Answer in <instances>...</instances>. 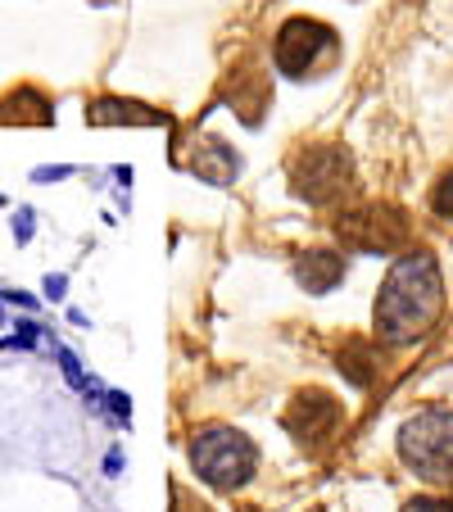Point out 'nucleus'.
Returning <instances> with one entry per match:
<instances>
[{
  "label": "nucleus",
  "instance_id": "obj_1",
  "mask_svg": "<svg viewBox=\"0 0 453 512\" xmlns=\"http://www.w3.org/2000/svg\"><path fill=\"white\" fill-rule=\"evenodd\" d=\"M444 313V277L431 250H404L376 290L372 327L386 345H417Z\"/></svg>",
  "mask_w": 453,
  "mask_h": 512
},
{
  "label": "nucleus",
  "instance_id": "obj_2",
  "mask_svg": "<svg viewBox=\"0 0 453 512\" xmlns=\"http://www.w3.org/2000/svg\"><path fill=\"white\" fill-rule=\"evenodd\" d=\"M186 454H191L195 476L204 485H213V490H241V485H250L254 467H259L254 440L245 431H236V426H204V431H195Z\"/></svg>",
  "mask_w": 453,
  "mask_h": 512
},
{
  "label": "nucleus",
  "instance_id": "obj_3",
  "mask_svg": "<svg viewBox=\"0 0 453 512\" xmlns=\"http://www.w3.org/2000/svg\"><path fill=\"white\" fill-rule=\"evenodd\" d=\"M399 458L413 467L422 481L453 485V413L449 408H426L399 426Z\"/></svg>",
  "mask_w": 453,
  "mask_h": 512
},
{
  "label": "nucleus",
  "instance_id": "obj_4",
  "mask_svg": "<svg viewBox=\"0 0 453 512\" xmlns=\"http://www.w3.org/2000/svg\"><path fill=\"white\" fill-rule=\"evenodd\" d=\"M354 182V159L345 145H309L290 159V191L309 204H336Z\"/></svg>",
  "mask_w": 453,
  "mask_h": 512
},
{
  "label": "nucleus",
  "instance_id": "obj_5",
  "mask_svg": "<svg viewBox=\"0 0 453 512\" xmlns=\"http://www.w3.org/2000/svg\"><path fill=\"white\" fill-rule=\"evenodd\" d=\"M336 236L349 245V250H363V254H399L408 250V213L395 209V204H363V209H349L340 213Z\"/></svg>",
  "mask_w": 453,
  "mask_h": 512
},
{
  "label": "nucleus",
  "instance_id": "obj_6",
  "mask_svg": "<svg viewBox=\"0 0 453 512\" xmlns=\"http://www.w3.org/2000/svg\"><path fill=\"white\" fill-rule=\"evenodd\" d=\"M281 426L295 435L299 449H322V445H331L336 431L345 426V408H340V399H331L327 390H299V395L290 399Z\"/></svg>",
  "mask_w": 453,
  "mask_h": 512
},
{
  "label": "nucleus",
  "instance_id": "obj_7",
  "mask_svg": "<svg viewBox=\"0 0 453 512\" xmlns=\"http://www.w3.org/2000/svg\"><path fill=\"white\" fill-rule=\"evenodd\" d=\"M336 50V32L327 28V23L318 19H290L281 23L277 32V68L286 73V78H309L313 68L322 64V59Z\"/></svg>",
  "mask_w": 453,
  "mask_h": 512
},
{
  "label": "nucleus",
  "instance_id": "obj_8",
  "mask_svg": "<svg viewBox=\"0 0 453 512\" xmlns=\"http://www.w3.org/2000/svg\"><path fill=\"white\" fill-rule=\"evenodd\" d=\"M87 123L91 127H159L168 123L164 109H150L141 100H123V96H100L87 105Z\"/></svg>",
  "mask_w": 453,
  "mask_h": 512
},
{
  "label": "nucleus",
  "instance_id": "obj_9",
  "mask_svg": "<svg viewBox=\"0 0 453 512\" xmlns=\"http://www.w3.org/2000/svg\"><path fill=\"white\" fill-rule=\"evenodd\" d=\"M345 277V259H340L336 250H304L295 259V281L309 295H327V290H336V281Z\"/></svg>",
  "mask_w": 453,
  "mask_h": 512
},
{
  "label": "nucleus",
  "instance_id": "obj_10",
  "mask_svg": "<svg viewBox=\"0 0 453 512\" xmlns=\"http://www.w3.org/2000/svg\"><path fill=\"white\" fill-rule=\"evenodd\" d=\"M23 123V127H50L55 123V109L46 105V96H37L32 87H19L0 100V127Z\"/></svg>",
  "mask_w": 453,
  "mask_h": 512
},
{
  "label": "nucleus",
  "instance_id": "obj_11",
  "mask_svg": "<svg viewBox=\"0 0 453 512\" xmlns=\"http://www.w3.org/2000/svg\"><path fill=\"white\" fill-rule=\"evenodd\" d=\"M182 168H191L195 177H204V182H213V186H227L236 177V168H241V159L222 141H200L195 159H182Z\"/></svg>",
  "mask_w": 453,
  "mask_h": 512
},
{
  "label": "nucleus",
  "instance_id": "obj_12",
  "mask_svg": "<svg viewBox=\"0 0 453 512\" xmlns=\"http://www.w3.org/2000/svg\"><path fill=\"white\" fill-rule=\"evenodd\" d=\"M340 372H345L354 386H372L376 377V363H372V349L363 345V340H354L349 349H340Z\"/></svg>",
  "mask_w": 453,
  "mask_h": 512
},
{
  "label": "nucleus",
  "instance_id": "obj_13",
  "mask_svg": "<svg viewBox=\"0 0 453 512\" xmlns=\"http://www.w3.org/2000/svg\"><path fill=\"white\" fill-rule=\"evenodd\" d=\"M55 358H59V372L68 377V386H78V390H91V386H96V381L82 377V363H78V354H73V349L59 345V349H55Z\"/></svg>",
  "mask_w": 453,
  "mask_h": 512
},
{
  "label": "nucleus",
  "instance_id": "obj_14",
  "mask_svg": "<svg viewBox=\"0 0 453 512\" xmlns=\"http://www.w3.org/2000/svg\"><path fill=\"white\" fill-rule=\"evenodd\" d=\"M431 209L440 213V218H453V173H444L440 182H435V191H431Z\"/></svg>",
  "mask_w": 453,
  "mask_h": 512
},
{
  "label": "nucleus",
  "instance_id": "obj_15",
  "mask_svg": "<svg viewBox=\"0 0 453 512\" xmlns=\"http://www.w3.org/2000/svg\"><path fill=\"white\" fill-rule=\"evenodd\" d=\"M41 340V331H37V322H19V331L14 336H5L0 340V349H32Z\"/></svg>",
  "mask_w": 453,
  "mask_h": 512
},
{
  "label": "nucleus",
  "instance_id": "obj_16",
  "mask_svg": "<svg viewBox=\"0 0 453 512\" xmlns=\"http://www.w3.org/2000/svg\"><path fill=\"white\" fill-rule=\"evenodd\" d=\"M399 512H453L449 499H435V494H417V499H408Z\"/></svg>",
  "mask_w": 453,
  "mask_h": 512
},
{
  "label": "nucleus",
  "instance_id": "obj_17",
  "mask_svg": "<svg viewBox=\"0 0 453 512\" xmlns=\"http://www.w3.org/2000/svg\"><path fill=\"white\" fill-rule=\"evenodd\" d=\"M100 404H105L109 413H114V422H127V417H132V404H127V395H123V390H109V395L100 399Z\"/></svg>",
  "mask_w": 453,
  "mask_h": 512
},
{
  "label": "nucleus",
  "instance_id": "obj_18",
  "mask_svg": "<svg viewBox=\"0 0 453 512\" xmlns=\"http://www.w3.org/2000/svg\"><path fill=\"white\" fill-rule=\"evenodd\" d=\"M64 177H73V164H55V168H32V182L50 186V182H64Z\"/></svg>",
  "mask_w": 453,
  "mask_h": 512
},
{
  "label": "nucleus",
  "instance_id": "obj_19",
  "mask_svg": "<svg viewBox=\"0 0 453 512\" xmlns=\"http://www.w3.org/2000/svg\"><path fill=\"white\" fill-rule=\"evenodd\" d=\"M32 218H37L32 209H19V218H14V241H19V245H28L32 232H37V223H32Z\"/></svg>",
  "mask_w": 453,
  "mask_h": 512
},
{
  "label": "nucleus",
  "instance_id": "obj_20",
  "mask_svg": "<svg viewBox=\"0 0 453 512\" xmlns=\"http://www.w3.org/2000/svg\"><path fill=\"white\" fill-rule=\"evenodd\" d=\"M173 512H213V508H209V503H195L182 485H173Z\"/></svg>",
  "mask_w": 453,
  "mask_h": 512
},
{
  "label": "nucleus",
  "instance_id": "obj_21",
  "mask_svg": "<svg viewBox=\"0 0 453 512\" xmlns=\"http://www.w3.org/2000/svg\"><path fill=\"white\" fill-rule=\"evenodd\" d=\"M41 290H46V300H50V304H55V300H64L68 277H64V272H50V277H46V286H41Z\"/></svg>",
  "mask_w": 453,
  "mask_h": 512
},
{
  "label": "nucleus",
  "instance_id": "obj_22",
  "mask_svg": "<svg viewBox=\"0 0 453 512\" xmlns=\"http://www.w3.org/2000/svg\"><path fill=\"white\" fill-rule=\"evenodd\" d=\"M0 300H5V304H19V309H32V304H37L32 295H23V290H5Z\"/></svg>",
  "mask_w": 453,
  "mask_h": 512
},
{
  "label": "nucleus",
  "instance_id": "obj_23",
  "mask_svg": "<svg viewBox=\"0 0 453 512\" xmlns=\"http://www.w3.org/2000/svg\"><path fill=\"white\" fill-rule=\"evenodd\" d=\"M118 467H123V454H118V449H114V454L105 458V472H109V476H118Z\"/></svg>",
  "mask_w": 453,
  "mask_h": 512
},
{
  "label": "nucleus",
  "instance_id": "obj_24",
  "mask_svg": "<svg viewBox=\"0 0 453 512\" xmlns=\"http://www.w3.org/2000/svg\"><path fill=\"white\" fill-rule=\"evenodd\" d=\"M0 327H5V300H0Z\"/></svg>",
  "mask_w": 453,
  "mask_h": 512
},
{
  "label": "nucleus",
  "instance_id": "obj_25",
  "mask_svg": "<svg viewBox=\"0 0 453 512\" xmlns=\"http://www.w3.org/2000/svg\"><path fill=\"white\" fill-rule=\"evenodd\" d=\"M313 512H322V508H313Z\"/></svg>",
  "mask_w": 453,
  "mask_h": 512
}]
</instances>
